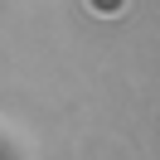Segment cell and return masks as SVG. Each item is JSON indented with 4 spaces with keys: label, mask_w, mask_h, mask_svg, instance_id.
<instances>
[{
    "label": "cell",
    "mask_w": 160,
    "mask_h": 160,
    "mask_svg": "<svg viewBox=\"0 0 160 160\" xmlns=\"http://www.w3.org/2000/svg\"><path fill=\"white\" fill-rule=\"evenodd\" d=\"M97 5L102 10H121V0H92V10H97Z\"/></svg>",
    "instance_id": "1"
}]
</instances>
